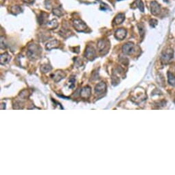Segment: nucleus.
<instances>
[{"label":"nucleus","instance_id":"4468645a","mask_svg":"<svg viewBox=\"0 0 175 175\" xmlns=\"http://www.w3.org/2000/svg\"><path fill=\"white\" fill-rule=\"evenodd\" d=\"M10 60V56L8 53L6 52L1 55V64L5 65L8 63Z\"/></svg>","mask_w":175,"mask_h":175},{"label":"nucleus","instance_id":"aec40b11","mask_svg":"<svg viewBox=\"0 0 175 175\" xmlns=\"http://www.w3.org/2000/svg\"><path fill=\"white\" fill-rule=\"evenodd\" d=\"M52 13H53V14H54L55 16H57V17H61V16H63V12H62V10L58 8L53 9Z\"/></svg>","mask_w":175,"mask_h":175},{"label":"nucleus","instance_id":"5701e85b","mask_svg":"<svg viewBox=\"0 0 175 175\" xmlns=\"http://www.w3.org/2000/svg\"><path fill=\"white\" fill-rule=\"evenodd\" d=\"M139 31H140V34L141 35H144V28L143 27H139Z\"/></svg>","mask_w":175,"mask_h":175},{"label":"nucleus","instance_id":"f3484780","mask_svg":"<svg viewBox=\"0 0 175 175\" xmlns=\"http://www.w3.org/2000/svg\"><path fill=\"white\" fill-rule=\"evenodd\" d=\"M167 77H168V83L172 87H175V76L170 72H168Z\"/></svg>","mask_w":175,"mask_h":175},{"label":"nucleus","instance_id":"39448f33","mask_svg":"<svg viewBox=\"0 0 175 175\" xmlns=\"http://www.w3.org/2000/svg\"><path fill=\"white\" fill-rule=\"evenodd\" d=\"M134 50H135V45L131 42L126 43L122 47V51L125 54H131L134 52Z\"/></svg>","mask_w":175,"mask_h":175},{"label":"nucleus","instance_id":"9b49d317","mask_svg":"<svg viewBox=\"0 0 175 175\" xmlns=\"http://www.w3.org/2000/svg\"><path fill=\"white\" fill-rule=\"evenodd\" d=\"M65 76V74L63 73L61 71H58L53 74V79L55 82H59L62 80L63 78Z\"/></svg>","mask_w":175,"mask_h":175},{"label":"nucleus","instance_id":"0eeeda50","mask_svg":"<svg viewBox=\"0 0 175 175\" xmlns=\"http://www.w3.org/2000/svg\"><path fill=\"white\" fill-rule=\"evenodd\" d=\"M127 34V31L124 28H119L115 31V37L118 40H124Z\"/></svg>","mask_w":175,"mask_h":175},{"label":"nucleus","instance_id":"a211bd4d","mask_svg":"<svg viewBox=\"0 0 175 175\" xmlns=\"http://www.w3.org/2000/svg\"><path fill=\"white\" fill-rule=\"evenodd\" d=\"M46 13H45V12H41V13L40 14V15L38 17V21H39V24H43L45 23V19H47V17L48 16L46 15Z\"/></svg>","mask_w":175,"mask_h":175},{"label":"nucleus","instance_id":"4be33fe9","mask_svg":"<svg viewBox=\"0 0 175 175\" xmlns=\"http://www.w3.org/2000/svg\"><path fill=\"white\" fill-rule=\"evenodd\" d=\"M149 23H150V26L152 27V28H154V27L157 26L158 21H157V19H150V22H149Z\"/></svg>","mask_w":175,"mask_h":175},{"label":"nucleus","instance_id":"b1692460","mask_svg":"<svg viewBox=\"0 0 175 175\" xmlns=\"http://www.w3.org/2000/svg\"><path fill=\"white\" fill-rule=\"evenodd\" d=\"M23 1L27 3H32L34 2L35 0H23Z\"/></svg>","mask_w":175,"mask_h":175},{"label":"nucleus","instance_id":"412c9836","mask_svg":"<svg viewBox=\"0 0 175 175\" xmlns=\"http://www.w3.org/2000/svg\"><path fill=\"white\" fill-rule=\"evenodd\" d=\"M52 70V68L50 65H43L41 68V71L44 73H47V72H50V70Z\"/></svg>","mask_w":175,"mask_h":175},{"label":"nucleus","instance_id":"f8f14e48","mask_svg":"<svg viewBox=\"0 0 175 175\" xmlns=\"http://www.w3.org/2000/svg\"><path fill=\"white\" fill-rule=\"evenodd\" d=\"M124 19H125V15H124V14L120 13L115 17L114 20H113V23H114L115 25H119V24L122 23V22L124 21Z\"/></svg>","mask_w":175,"mask_h":175},{"label":"nucleus","instance_id":"7ed1b4c3","mask_svg":"<svg viewBox=\"0 0 175 175\" xmlns=\"http://www.w3.org/2000/svg\"><path fill=\"white\" fill-rule=\"evenodd\" d=\"M173 57V51L171 49L165 50L163 52L161 55V59L163 63H167Z\"/></svg>","mask_w":175,"mask_h":175},{"label":"nucleus","instance_id":"2eb2a0df","mask_svg":"<svg viewBox=\"0 0 175 175\" xmlns=\"http://www.w3.org/2000/svg\"><path fill=\"white\" fill-rule=\"evenodd\" d=\"M107 42L105 41V40H100L98 42V45H97V48H98V50H99L100 52L103 51V50H105V48H107Z\"/></svg>","mask_w":175,"mask_h":175},{"label":"nucleus","instance_id":"a878e982","mask_svg":"<svg viewBox=\"0 0 175 175\" xmlns=\"http://www.w3.org/2000/svg\"><path fill=\"white\" fill-rule=\"evenodd\" d=\"M174 103H175V100H174Z\"/></svg>","mask_w":175,"mask_h":175},{"label":"nucleus","instance_id":"f03ea898","mask_svg":"<svg viewBox=\"0 0 175 175\" xmlns=\"http://www.w3.org/2000/svg\"><path fill=\"white\" fill-rule=\"evenodd\" d=\"M73 25L76 30L79 32H85L87 29V25L85 22L81 19H74L73 21Z\"/></svg>","mask_w":175,"mask_h":175},{"label":"nucleus","instance_id":"1a4fd4ad","mask_svg":"<svg viewBox=\"0 0 175 175\" xmlns=\"http://www.w3.org/2000/svg\"><path fill=\"white\" fill-rule=\"evenodd\" d=\"M59 45V41L57 40H52L48 42L45 45V48L48 50H51L52 49L57 48Z\"/></svg>","mask_w":175,"mask_h":175},{"label":"nucleus","instance_id":"6e6552de","mask_svg":"<svg viewBox=\"0 0 175 175\" xmlns=\"http://www.w3.org/2000/svg\"><path fill=\"white\" fill-rule=\"evenodd\" d=\"M106 89H107V85H106V84L105 83L102 82V83H100L96 87V89H95V92H96V94L100 95V94H102L103 93L105 92Z\"/></svg>","mask_w":175,"mask_h":175},{"label":"nucleus","instance_id":"20e7f679","mask_svg":"<svg viewBox=\"0 0 175 175\" xmlns=\"http://www.w3.org/2000/svg\"><path fill=\"white\" fill-rule=\"evenodd\" d=\"M150 10L153 15H158L161 12V6H160L159 3L156 1H152L150 3Z\"/></svg>","mask_w":175,"mask_h":175},{"label":"nucleus","instance_id":"6ab92c4d","mask_svg":"<svg viewBox=\"0 0 175 175\" xmlns=\"http://www.w3.org/2000/svg\"><path fill=\"white\" fill-rule=\"evenodd\" d=\"M136 6L138 8L139 10H140L141 12H144V3L141 0H135V1Z\"/></svg>","mask_w":175,"mask_h":175},{"label":"nucleus","instance_id":"423d86ee","mask_svg":"<svg viewBox=\"0 0 175 175\" xmlns=\"http://www.w3.org/2000/svg\"><path fill=\"white\" fill-rule=\"evenodd\" d=\"M85 56L90 61L94 60L96 57V51H95L94 48L92 46H88L85 50Z\"/></svg>","mask_w":175,"mask_h":175},{"label":"nucleus","instance_id":"dca6fc26","mask_svg":"<svg viewBox=\"0 0 175 175\" xmlns=\"http://www.w3.org/2000/svg\"><path fill=\"white\" fill-rule=\"evenodd\" d=\"M10 11L12 14L17 15V14L21 13L22 12V9L19 6H13L11 7Z\"/></svg>","mask_w":175,"mask_h":175},{"label":"nucleus","instance_id":"9d476101","mask_svg":"<svg viewBox=\"0 0 175 175\" xmlns=\"http://www.w3.org/2000/svg\"><path fill=\"white\" fill-rule=\"evenodd\" d=\"M91 93H92V89L88 86L84 87L82 89L81 92V96L83 98H88L91 96Z\"/></svg>","mask_w":175,"mask_h":175},{"label":"nucleus","instance_id":"ddd939ff","mask_svg":"<svg viewBox=\"0 0 175 175\" xmlns=\"http://www.w3.org/2000/svg\"><path fill=\"white\" fill-rule=\"evenodd\" d=\"M46 26H47L48 28L53 30V29H56L57 28L58 26H59V23H58V21L56 19H52L49 22H47L46 23Z\"/></svg>","mask_w":175,"mask_h":175},{"label":"nucleus","instance_id":"f257e3e1","mask_svg":"<svg viewBox=\"0 0 175 175\" xmlns=\"http://www.w3.org/2000/svg\"><path fill=\"white\" fill-rule=\"evenodd\" d=\"M41 50L40 48L38 45L35 44L30 45L28 47V55L31 59H35L37 57V56L39 54Z\"/></svg>","mask_w":175,"mask_h":175},{"label":"nucleus","instance_id":"393cba45","mask_svg":"<svg viewBox=\"0 0 175 175\" xmlns=\"http://www.w3.org/2000/svg\"><path fill=\"white\" fill-rule=\"evenodd\" d=\"M163 1H164L165 2H168V0H163Z\"/></svg>","mask_w":175,"mask_h":175}]
</instances>
